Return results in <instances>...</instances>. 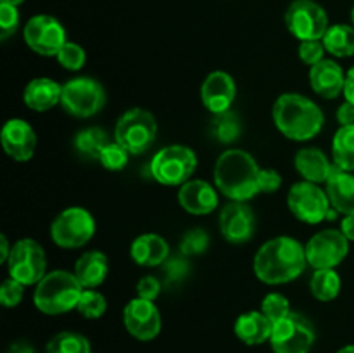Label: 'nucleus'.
<instances>
[{
	"label": "nucleus",
	"mask_w": 354,
	"mask_h": 353,
	"mask_svg": "<svg viewBox=\"0 0 354 353\" xmlns=\"http://www.w3.org/2000/svg\"><path fill=\"white\" fill-rule=\"evenodd\" d=\"M83 286L75 273L54 270L47 273L35 287V307L47 315H61L78 305Z\"/></svg>",
	"instance_id": "20e7f679"
},
{
	"label": "nucleus",
	"mask_w": 354,
	"mask_h": 353,
	"mask_svg": "<svg viewBox=\"0 0 354 353\" xmlns=\"http://www.w3.org/2000/svg\"><path fill=\"white\" fill-rule=\"evenodd\" d=\"M7 353H35V350L28 343H14L9 346Z\"/></svg>",
	"instance_id": "de8ad7c7"
},
{
	"label": "nucleus",
	"mask_w": 354,
	"mask_h": 353,
	"mask_svg": "<svg viewBox=\"0 0 354 353\" xmlns=\"http://www.w3.org/2000/svg\"><path fill=\"white\" fill-rule=\"evenodd\" d=\"M337 121L341 127H348V125H354V104L348 102V100H344V102L339 106L337 109Z\"/></svg>",
	"instance_id": "c03bdc74"
},
{
	"label": "nucleus",
	"mask_w": 354,
	"mask_h": 353,
	"mask_svg": "<svg viewBox=\"0 0 354 353\" xmlns=\"http://www.w3.org/2000/svg\"><path fill=\"white\" fill-rule=\"evenodd\" d=\"M17 26H19V10H17V7L0 2V38L7 40L10 35L16 33Z\"/></svg>",
	"instance_id": "4c0bfd02"
},
{
	"label": "nucleus",
	"mask_w": 354,
	"mask_h": 353,
	"mask_svg": "<svg viewBox=\"0 0 354 353\" xmlns=\"http://www.w3.org/2000/svg\"><path fill=\"white\" fill-rule=\"evenodd\" d=\"M328 54L335 57H351L354 55V26L349 24H332L322 38Z\"/></svg>",
	"instance_id": "bb28decb"
},
{
	"label": "nucleus",
	"mask_w": 354,
	"mask_h": 353,
	"mask_svg": "<svg viewBox=\"0 0 354 353\" xmlns=\"http://www.w3.org/2000/svg\"><path fill=\"white\" fill-rule=\"evenodd\" d=\"M220 230L232 244L251 241L256 230L254 211L242 201H230L220 213Z\"/></svg>",
	"instance_id": "dca6fc26"
},
{
	"label": "nucleus",
	"mask_w": 354,
	"mask_h": 353,
	"mask_svg": "<svg viewBox=\"0 0 354 353\" xmlns=\"http://www.w3.org/2000/svg\"><path fill=\"white\" fill-rule=\"evenodd\" d=\"M308 265L306 251L299 241L287 235L273 237L258 249L254 256V273L261 282L286 284L297 279Z\"/></svg>",
	"instance_id": "f257e3e1"
},
{
	"label": "nucleus",
	"mask_w": 354,
	"mask_h": 353,
	"mask_svg": "<svg viewBox=\"0 0 354 353\" xmlns=\"http://www.w3.org/2000/svg\"><path fill=\"white\" fill-rule=\"evenodd\" d=\"M325 190L332 208L337 213L354 215V175L351 172L334 166L330 176L325 182Z\"/></svg>",
	"instance_id": "412c9836"
},
{
	"label": "nucleus",
	"mask_w": 354,
	"mask_h": 353,
	"mask_svg": "<svg viewBox=\"0 0 354 353\" xmlns=\"http://www.w3.org/2000/svg\"><path fill=\"white\" fill-rule=\"evenodd\" d=\"M273 123L283 137L304 142L318 135L324 128V111L301 93H282L273 104Z\"/></svg>",
	"instance_id": "7ed1b4c3"
},
{
	"label": "nucleus",
	"mask_w": 354,
	"mask_h": 353,
	"mask_svg": "<svg viewBox=\"0 0 354 353\" xmlns=\"http://www.w3.org/2000/svg\"><path fill=\"white\" fill-rule=\"evenodd\" d=\"M7 269L10 279H16L24 286H37L47 275V258L44 248L33 239H21L10 249Z\"/></svg>",
	"instance_id": "f8f14e48"
},
{
	"label": "nucleus",
	"mask_w": 354,
	"mask_h": 353,
	"mask_svg": "<svg viewBox=\"0 0 354 353\" xmlns=\"http://www.w3.org/2000/svg\"><path fill=\"white\" fill-rule=\"evenodd\" d=\"M209 246V235L203 228H192V230L185 232L180 242V251L183 256H196L204 253Z\"/></svg>",
	"instance_id": "e433bc0d"
},
{
	"label": "nucleus",
	"mask_w": 354,
	"mask_h": 353,
	"mask_svg": "<svg viewBox=\"0 0 354 353\" xmlns=\"http://www.w3.org/2000/svg\"><path fill=\"white\" fill-rule=\"evenodd\" d=\"M123 322L127 331L140 341H151L161 331V315L154 301L138 296L124 307Z\"/></svg>",
	"instance_id": "2eb2a0df"
},
{
	"label": "nucleus",
	"mask_w": 354,
	"mask_h": 353,
	"mask_svg": "<svg viewBox=\"0 0 354 353\" xmlns=\"http://www.w3.org/2000/svg\"><path fill=\"white\" fill-rule=\"evenodd\" d=\"M294 165H296V170L304 180L318 183V185L327 182L335 166L328 161L325 152L320 151L318 147L299 149L296 158H294Z\"/></svg>",
	"instance_id": "b1692460"
},
{
	"label": "nucleus",
	"mask_w": 354,
	"mask_h": 353,
	"mask_svg": "<svg viewBox=\"0 0 354 353\" xmlns=\"http://www.w3.org/2000/svg\"><path fill=\"white\" fill-rule=\"evenodd\" d=\"M128 156H130V152H128L123 145H120L114 141L109 142V144L102 149L99 161L106 170L120 172V170H123L124 166L128 165Z\"/></svg>",
	"instance_id": "c9c22d12"
},
{
	"label": "nucleus",
	"mask_w": 354,
	"mask_h": 353,
	"mask_svg": "<svg viewBox=\"0 0 354 353\" xmlns=\"http://www.w3.org/2000/svg\"><path fill=\"white\" fill-rule=\"evenodd\" d=\"M286 26L299 42L322 40L328 30V16L315 0H294L286 10Z\"/></svg>",
	"instance_id": "9b49d317"
},
{
	"label": "nucleus",
	"mask_w": 354,
	"mask_h": 353,
	"mask_svg": "<svg viewBox=\"0 0 354 353\" xmlns=\"http://www.w3.org/2000/svg\"><path fill=\"white\" fill-rule=\"evenodd\" d=\"M73 273L83 287L93 289L106 280L109 273V260L102 251H86L78 258Z\"/></svg>",
	"instance_id": "a878e982"
},
{
	"label": "nucleus",
	"mask_w": 354,
	"mask_h": 353,
	"mask_svg": "<svg viewBox=\"0 0 354 353\" xmlns=\"http://www.w3.org/2000/svg\"><path fill=\"white\" fill-rule=\"evenodd\" d=\"M2 147L14 161H30L37 149V135L31 125L21 118H12L2 128Z\"/></svg>",
	"instance_id": "f3484780"
},
{
	"label": "nucleus",
	"mask_w": 354,
	"mask_h": 353,
	"mask_svg": "<svg viewBox=\"0 0 354 353\" xmlns=\"http://www.w3.org/2000/svg\"><path fill=\"white\" fill-rule=\"evenodd\" d=\"M237 96V85L227 71H213L206 76L201 87V99L204 107L213 114L230 111Z\"/></svg>",
	"instance_id": "a211bd4d"
},
{
	"label": "nucleus",
	"mask_w": 354,
	"mask_h": 353,
	"mask_svg": "<svg viewBox=\"0 0 354 353\" xmlns=\"http://www.w3.org/2000/svg\"><path fill=\"white\" fill-rule=\"evenodd\" d=\"M10 249H12V246H9V241H7V237L6 235H0V253H2V255H0V262H7V260H9V255H10Z\"/></svg>",
	"instance_id": "09e8293b"
},
{
	"label": "nucleus",
	"mask_w": 354,
	"mask_h": 353,
	"mask_svg": "<svg viewBox=\"0 0 354 353\" xmlns=\"http://www.w3.org/2000/svg\"><path fill=\"white\" fill-rule=\"evenodd\" d=\"M325 47L322 40H306L299 44V59L308 66H315L324 61Z\"/></svg>",
	"instance_id": "ea45409f"
},
{
	"label": "nucleus",
	"mask_w": 354,
	"mask_h": 353,
	"mask_svg": "<svg viewBox=\"0 0 354 353\" xmlns=\"http://www.w3.org/2000/svg\"><path fill=\"white\" fill-rule=\"evenodd\" d=\"M45 353H92L88 339L80 332L64 331L47 343Z\"/></svg>",
	"instance_id": "2f4dec72"
},
{
	"label": "nucleus",
	"mask_w": 354,
	"mask_h": 353,
	"mask_svg": "<svg viewBox=\"0 0 354 353\" xmlns=\"http://www.w3.org/2000/svg\"><path fill=\"white\" fill-rule=\"evenodd\" d=\"M317 339L315 325L304 315L290 311L273 324L270 345L275 353H310Z\"/></svg>",
	"instance_id": "1a4fd4ad"
},
{
	"label": "nucleus",
	"mask_w": 354,
	"mask_h": 353,
	"mask_svg": "<svg viewBox=\"0 0 354 353\" xmlns=\"http://www.w3.org/2000/svg\"><path fill=\"white\" fill-rule=\"evenodd\" d=\"M259 172L261 168L249 152L228 149L214 165V183L230 201L245 203L259 194Z\"/></svg>",
	"instance_id": "f03ea898"
},
{
	"label": "nucleus",
	"mask_w": 354,
	"mask_h": 353,
	"mask_svg": "<svg viewBox=\"0 0 354 353\" xmlns=\"http://www.w3.org/2000/svg\"><path fill=\"white\" fill-rule=\"evenodd\" d=\"M351 19H353V26H354V7H353V12H351Z\"/></svg>",
	"instance_id": "603ef678"
},
{
	"label": "nucleus",
	"mask_w": 354,
	"mask_h": 353,
	"mask_svg": "<svg viewBox=\"0 0 354 353\" xmlns=\"http://www.w3.org/2000/svg\"><path fill=\"white\" fill-rule=\"evenodd\" d=\"M287 206L297 220L310 225L320 224L322 220H334L337 217V211L332 208L327 190L320 189L318 183L308 180L290 187Z\"/></svg>",
	"instance_id": "423d86ee"
},
{
	"label": "nucleus",
	"mask_w": 354,
	"mask_h": 353,
	"mask_svg": "<svg viewBox=\"0 0 354 353\" xmlns=\"http://www.w3.org/2000/svg\"><path fill=\"white\" fill-rule=\"evenodd\" d=\"M334 165L344 172H354V125L341 127L332 141Z\"/></svg>",
	"instance_id": "cd10ccee"
},
{
	"label": "nucleus",
	"mask_w": 354,
	"mask_h": 353,
	"mask_svg": "<svg viewBox=\"0 0 354 353\" xmlns=\"http://www.w3.org/2000/svg\"><path fill=\"white\" fill-rule=\"evenodd\" d=\"M161 282H159L158 277H152V275H145L138 280L137 284V294L138 298H144V300L149 301H154L156 298L159 296L161 293Z\"/></svg>",
	"instance_id": "79ce46f5"
},
{
	"label": "nucleus",
	"mask_w": 354,
	"mask_h": 353,
	"mask_svg": "<svg viewBox=\"0 0 354 353\" xmlns=\"http://www.w3.org/2000/svg\"><path fill=\"white\" fill-rule=\"evenodd\" d=\"M197 168V156L187 145H166L151 161L152 176L165 185H183Z\"/></svg>",
	"instance_id": "0eeeda50"
},
{
	"label": "nucleus",
	"mask_w": 354,
	"mask_h": 353,
	"mask_svg": "<svg viewBox=\"0 0 354 353\" xmlns=\"http://www.w3.org/2000/svg\"><path fill=\"white\" fill-rule=\"evenodd\" d=\"M341 232L348 237V241H354V215H346L341 221Z\"/></svg>",
	"instance_id": "49530a36"
},
{
	"label": "nucleus",
	"mask_w": 354,
	"mask_h": 353,
	"mask_svg": "<svg viewBox=\"0 0 354 353\" xmlns=\"http://www.w3.org/2000/svg\"><path fill=\"white\" fill-rule=\"evenodd\" d=\"M241 121H239L237 114L232 111H225V113L214 114L209 125V134L220 144H232L241 137Z\"/></svg>",
	"instance_id": "c756f323"
},
{
	"label": "nucleus",
	"mask_w": 354,
	"mask_h": 353,
	"mask_svg": "<svg viewBox=\"0 0 354 353\" xmlns=\"http://www.w3.org/2000/svg\"><path fill=\"white\" fill-rule=\"evenodd\" d=\"M95 234V220L85 208L73 206L61 211L50 225V237L59 248L78 249Z\"/></svg>",
	"instance_id": "6e6552de"
},
{
	"label": "nucleus",
	"mask_w": 354,
	"mask_h": 353,
	"mask_svg": "<svg viewBox=\"0 0 354 353\" xmlns=\"http://www.w3.org/2000/svg\"><path fill=\"white\" fill-rule=\"evenodd\" d=\"M234 331L242 343L249 346H256L263 345L265 341H270L273 324L261 310L248 311V314H242L235 320Z\"/></svg>",
	"instance_id": "393cba45"
},
{
	"label": "nucleus",
	"mask_w": 354,
	"mask_h": 353,
	"mask_svg": "<svg viewBox=\"0 0 354 353\" xmlns=\"http://www.w3.org/2000/svg\"><path fill=\"white\" fill-rule=\"evenodd\" d=\"M62 96V85L54 82L52 78L41 76V78H35L24 87L23 100L31 111L37 113H44V111L52 109L55 104L61 102Z\"/></svg>",
	"instance_id": "4be33fe9"
},
{
	"label": "nucleus",
	"mask_w": 354,
	"mask_h": 353,
	"mask_svg": "<svg viewBox=\"0 0 354 353\" xmlns=\"http://www.w3.org/2000/svg\"><path fill=\"white\" fill-rule=\"evenodd\" d=\"M76 310L85 318H100L106 314L107 301L104 294H100L99 291L83 289L78 305H76Z\"/></svg>",
	"instance_id": "473e14b6"
},
{
	"label": "nucleus",
	"mask_w": 354,
	"mask_h": 353,
	"mask_svg": "<svg viewBox=\"0 0 354 353\" xmlns=\"http://www.w3.org/2000/svg\"><path fill=\"white\" fill-rule=\"evenodd\" d=\"M162 273H165L166 282H178L189 272V263L185 262V258H168L162 263Z\"/></svg>",
	"instance_id": "a19ab883"
},
{
	"label": "nucleus",
	"mask_w": 354,
	"mask_h": 353,
	"mask_svg": "<svg viewBox=\"0 0 354 353\" xmlns=\"http://www.w3.org/2000/svg\"><path fill=\"white\" fill-rule=\"evenodd\" d=\"M59 64L69 71H78L85 66L86 62V52L82 45L75 44V42H66L62 48L57 54Z\"/></svg>",
	"instance_id": "f704fd0d"
},
{
	"label": "nucleus",
	"mask_w": 354,
	"mask_h": 353,
	"mask_svg": "<svg viewBox=\"0 0 354 353\" xmlns=\"http://www.w3.org/2000/svg\"><path fill=\"white\" fill-rule=\"evenodd\" d=\"M261 311L270 318L272 324H277L290 314V303L283 294L270 293L263 298Z\"/></svg>",
	"instance_id": "72a5a7b5"
},
{
	"label": "nucleus",
	"mask_w": 354,
	"mask_h": 353,
	"mask_svg": "<svg viewBox=\"0 0 354 353\" xmlns=\"http://www.w3.org/2000/svg\"><path fill=\"white\" fill-rule=\"evenodd\" d=\"M342 93H344L348 102L354 104V66L348 73H346V82H344V90H342Z\"/></svg>",
	"instance_id": "a18cd8bd"
},
{
	"label": "nucleus",
	"mask_w": 354,
	"mask_h": 353,
	"mask_svg": "<svg viewBox=\"0 0 354 353\" xmlns=\"http://www.w3.org/2000/svg\"><path fill=\"white\" fill-rule=\"evenodd\" d=\"M337 353H354V345H348V346H344V348L339 350Z\"/></svg>",
	"instance_id": "3c124183"
},
{
	"label": "nucleus",
	"mask_w": 354,
	"mask_h": 353,
	"mask_svg": "<svg viewBox=\"0 0 354 353\" xmlns=\"http://www.w3.org/2000/svg\"><path fill=\"white\" fill-rule=\"evenodd\" d=\"M130 256L140 266H161L169 258L168 242L159 234H142L131 242Z\"/></svg>",
	"instance_id": "5701e85b"
},
{
	"label": "nucleus",
	"mask_w": 354,
	"mask_h": 353,
	"mask_svg": "<svg viewBox=\"0 0 354 353\" xmlns=\"http://www.w3.org/2000/svg\"><path fill=\"white\" fill-rule=\"evenodd\" d=\"M341 277L334 269H320L315 270L310 280L311 294L317 298L318 301H332L339 296L341 293Z\"/></svg>",
	"instance_id": "c85d7f7f"
},
{
	"label": "nucleus",
	"mask_w": 354,
	"mask_h": 353,
	"mask_svg": "<svg viewBox=\"0 0 354 353\" xmlns=\"http://www.w3.org/2000/svg\"><path fill=\"white\" fill-rule=\"evenodd\" d=\"M178 203L187 213L207 215L218 208V192L204 180H189L180 187Z\"/></svg>",
	"instance_id": "6ab92c4d"
},
{
	"label": "nucleus",
	"mask_w": 354,
	"mask_h": 353,
	"mask_svg": "<svg viewBox=\"0 0 354 353\" xmlns=\"http://www.w3.org/2000/svg\"><path fill=\"white\" fill-rule=\"evenodd\" d=\"M0 2H3V3H9V6H14V7H19L21 3L24 2V0H0Z\"/></svg>",
	"instance_id": "8fccbe9b"
},
{
	"label": "nucleus",
	"mask_w": 354,
	"mask_h": 353,
	"mask_svg": "<svg viewBox=\"0 0 354 353\" xmlns=\"http://www.w3.org/2000/svg\"><path fill=\"white\" fill-rule=\"evenodd\" d=\"M282 187V176L272 168H263L259 172V192L272 194Z\"/></svg>",
	"instance_id": "37998d69"
},
{
	"label": "nucleus",
	"mask_w": 354,
	"mask_h": 353,
	"mask_svg": "<svg viewBox=\"0 0 354 353\" xmlns=\"http://www.w3.org/2000/svg\"><path fill=\"white\" fill-rule=\"evenodd\" d=\"M28 47L44 57H57L59 51L66 44V30L55 17L47 14L33 16L23 30Z\"/></svg>",
	"instance_id": "ddd939ff"
},
{
	"label": "nucleus",
	"mask_w": 354,
	"mask_h": 353,
	"mask_svg": "<svg viewBox=\"0 0 354 353\" xmlns=\"http://www.w3.org/2000/svg\"><path fill=\"white\" fill-rule=\"evenodd\" d=\"M106 104V90L90 76H78L62 85L61 106L76 118H90Z\"/></svg>",
	"instance_id": "9d476101"
},
{
	"label": "nucleus",
	"mask_w": 354,
	"mask_h": 353,
	"mask_svg": "<svg viewBox=\"0 0 354 353\" xmlns=\"http://www.w3.org/2000/svg\"><path fill=\"white\" fill-rule=\"evenodd\" d=\"M308 265L315 270L335 269L349 253V241L341 230H322L315 234L304 246Z\"/></svg>",
	"instance_id": "4468645a"
},
{
	"label": "nucleus",
	"mask_w": 354,
	"mask_h": 353,
	"mask_svg": "<svg viewBox=\"0 0 354 353\" xmlns=\"http://www.w3.org/2000/svg\"><path fill=\"white\" fill-rule=\"evenodd\" d=\"M344 69L332 59H324L310 69V85L324 99H335L344 90Z\"/></svg>",
	"instance_id": "aec40b11"
},
{
	"label": "nucleus",
	"mask_w": 354,
	"mask_h": 353,
	"mask_svg": "<svg viewBox=\"0 0 354 353\" xmlns=\"http://www.w3.org/2000/svg\"><path fill=\"white\" fill-rule=\"evenodd\" d=\"M109 144L107 141V134L99 127H90L85 130L78 132L75 137V147L83 158L88 159H99L100 152L106 145Z\"/></svg>",
	"instance_id": "7c9ffc66"
},
{
	"label": "nucleus",
	"mask_w": 354,
	"mask_h": 353,
	"mask_svg": "<svg viewBox=\"0 0 354 353\" xmlns=\"http://www.w3.org/2000/svg\"><path fill=\"white\" fill-rule=\"evenodd\" d=\"M158 121L154 114L142 107H133L120 116L114 128V141L130 154H144L156 141Z\"/></svg>",
	"instance_id": "39448f33"
},
{
	"label": "nucleus",
	"mask_w": 354,
	"mask_h": 353,
	"mask_svg": "<svg viewBox=\"0 0 354 353\" xmlns=\"http://www.w3.org/2000/svg\"><path fill=\"white\" fill-rule=\"evenodd\" d=\"M24 284L17 282L16 279H7L3 280L0 286V303L6 308H14L21 303L24 296Z\"/></svg>",
	"instance_id": "58836bf2"
}]
</instances>
